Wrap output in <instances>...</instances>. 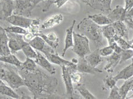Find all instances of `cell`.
Here are the masks:
<instances>
[{"label": "cell", "instance_id": "6da1fadb", "mask_svg": "<svg viewBox=\"0 0 133 99\" xmlns=\"http://www.w3.org/2000/svg\"><path fill=\"white\" fill-rule=\"evenodd\" d=\"M18 72L34 98H52L56 94L58 81L55 77L45 74L38 69L27 71L18 68Z\"/></svg>", "mask_w": 133, "mask_h": 99}, {"label": "cell", "instance_id": "7a4b0ae2", "mask_svg": "<svg viewBox=\"0 0 133 99\" xmlns=\"http://www.w3.org/2000/svg\"><path fill=\"white\" fill-rule=\"evenodd\" d=\"M0 79L13 89L25 86L23 79L15 65L0 61Z\"/></svg>", "mask_w": 133, "mask_h": 99}, {"label": "cell", "instance_id": "3957f363", "mask_svg": "<svg viewBox=\"0 0 133 99\" xmlns=\"http://www.w3.org/2000/svg\"><path fill=\"white\" fill-rule=\"evenodd\" d=\"M82 34L94 42L97 46L102 45V27L95 23L89 17L84 18L77 25Z\"/></svg>", "mask_w": 133, "mask_h": 99}, {"label": "cell", "instance_id": "277c9868", "mask_svg": "<svg viewBox=\"0 0 133 99\" xmlns=\"http://www.w3.org/2000/svg\"><path fill=\"white\" fill-rule=\"evenodd\" d=\"M74 45L72 51L79 57H84L86 55L90 53L89 47V39L87 37L76 33H73Z\"/></svg>", "mask_w": 133, "mask_h": 99}, {"label": "cell", "instance_id": "5b68a950", "mask_svg": "<svg viewBox=\"0 0 133 99\" xmlns=\"http://www.w3.org/2000/svg\"><path fill=\"white\" fill-rule=\"evenodd\" d=\"M44 0H15L14 15H21L26 17L31 16L32 10Z\"/></svg>", "mask_w": 133, "mask_h": 99}, {"label": "cell", "instance_id": "8992f818", "mask_svg": "<svg viewBox=\"0 0 133 99\" xmlns=\"http://www.w3.org/2000/svg\"><path fill=\"white\" fill-rule=\"evenodd\" d=\"M6 33L9 38L8 45L11 54H15L19 50H22L24 46L29 44L24 40L23 35L7 32Z\"/></svg>", "mask_w": 133, "mask_h": 99}, {"label": "cell", "instance_id": "52a82bcc", "mask_svg": "<svg viewBox=\"0 0 133 99\" xmlns=\"http://www.w3.org/2000/svg\"><path fill=\"white\" fill-rule=\"evenodd\" d=\"M28 43L34 49L42 52L44 55L55 52L54 49L51 48L41 37L39 36L34 37Z\"/></svg>", "mask_w": 133, "mask_h": 99}, {"label": "cell", "instance_id": "ba28073f", "mask_svg": "<svg viewBox=\"0 0 133 99\" xmlns=\"http://www.w3.org/2000/svg\"><path fill=\"white\" fill-rule=\"evenodd\" d=\"M15 9V2L12 0H0V19H6L13 13Z\"/></svg>", "mask_w": 133, "mask_h": 99}, {"label": "cell", "instance_id": "9c48e42d", "mask_svg": "<svg viewBox=\"0 0 133 99\" xmlns=\"http://www.w3.org/2000/svg\"><path fill=\"white\" fill-rule=\"evenodd\" d=\"M78 63L76 64V70L79 72L82 73H87L95 75L99 72H102L103 71L97 68L96 67H93L85 60V57H79L78 59Z\"/></svg>", "mask_w": 133, "mask_h": 99}, {"label": "cell", "instance_id": "30bf717a", "mask_svg": "<svg viewBox=\"0 0 133 99\" xmlns=\"http://www.w3.org/2000/svg\"><path fill=\"white\" fill-rule=\"evenodd\" d=\"M32 19L21 15H12L6 19L8 23L11 24L13 25L18 26L25 29H28L30 25Z\"/></svg>", "mask_w": 133, "mask_h": 99}, {"label": "cell", "instance_id": "8fae6325", "mask_svg": "<svg viewBox=\"0 0 133 99\" xmlns=\"http://www.w3.org/2000/svg\"><path fill=\"white\" fill-rule=\"evenodd\" d=\"M62 78L63 82L65 84V89H66V94L69 98H74V88L73 86V82L71 80L69 72L68 70L67 67L65 65H62Z\"/></svg>", "mask_w": 133, "mask_h": 99}, {"label": "cell", "instance_id": "7c38bea8", "mask_svg": "<svg viewBox=\"0 0 133 99\" xmlns=\"http://www.w3.org/2000/svg\"><path fill=\"white\" fill-rule=\"evenodd\" d=\"M127 10L121 5H116L114 9H111L107 14V16L113 23L117 21H124L127 15Z\"/></svg>", "mask_w": 133, "mask_h": 99}, {"label": "cell", "instance_id": "4fadbf2b", "mask_svg": "<svg viewBox=\"0 0 133 99\" xmlns=\"http://www.w3.org/2000/svg\"><path fill=\"white\" fill-rule=\"evenodd\" d=\"M36 52L37 54V56L35 59V60H34L36 64L41 66L43 69L48 71L50 74H55L56 68L52 65L51 62L39 51L36 50Z\"/></svg>", "mask_w": 133, "mask_h": 99}, {"label": "cell", "instance_id": "5bb4252c", "mask_svg": "<svg viewBox=\"0 0 133 99\" xmlns=\"http://www.w3.org/2000/svg\"><path fill=\"white\" fill-rule=\"evenodd\" d=\"M76 23V20L74 19L72 21L71 25L69 28L66 29V36L64 40V46L63 49L62 56L64 57L67 50L73 47L74 45V37H73V33H74V28Z\"/></svg>", "mask_w": 133, "mask_h": 99}, {"label": "cell", "instance_id": "9a60e30c", "mask_svg": "<svg viewBox=\"0 0 133 99\" xmlns=\"http://www.w3.org/2000/svg\"><path fill=\"white\" fill-rule=\"evenodd\" d=\"M112 0H90L87 3L90 7L102 11H110L111 10Z\"/></svg>", "mask_w": 133, "mask_h": 99}, {"label": "cell", "instance_id": "2e32d148", "mask_svg": "<svg viewBox=\"0 0 133 99\" xmlns=\"http://www.w3.org/2000/svg\"><path fill=\"white\" fill-rule=\"evenodd\" d=\"M63 16L61 14H57L52 15L46 18L42 23L41 27L43 29H48L61 24L63 21Z\"/></svg>", "mask_w": 133, "mask_h": 99}, {"label": "cell", "instance_id": "e0dca14e", "mask_svg": "<svg viewBox=\"0 0 133 99\" xmlns=\"http://www.w3.org/2000/svg\"><path fill=\"white\" fill-rule=\"evenodd\" d=\"M111 24L114 27L117 36L124 38L127 41H129L128 37V29L124 21H117L112 23Z\"/></svg>", "mask_w": 133, "mask_h": 99}, {"label": "cell", "instance_id": "ac0fdd59", "mask_svg": "<svg viewBox=\"0 0 133 99\" xmlns=\"http://www.w3.org/2000/svg\"><path fill=\"white\" fill-rule=\"evenodd\" d=\"M106 59H107V63L105 65L104 69L108 73L111 74L113 72L115 67L119 63L120 55L114 52L111 55L108 56Z\"/></svg>", "mask_w": 133, "mask_h": 99}, {"label": "cell", "instance_id": "d6986e66", "mask_svg": "<svg viewBox=\"0 0 133 99\" xmlns=\"http://www.w3.org/2000/svg\"><path fill=\"white\" fill-rule=\"evenodd\" d=\"M38 36L41 37L51 48L54 49H57L59 45V39L55 32L51 31L47 34H44L42 32H41Z\"/></svg>", "mask_w": 133, "mask_h": 99}, {"label": "cell", "instance_id": "ffe728a7", "mask_svg": "<svg viewBox=\"0 0 133 99\" xmlns=\"http://www.w3.org/2000/svg\"><path fill=\"white\" fill-rule=\"evenodd\" d=\"M46 58L52 63H54L55 64L61 66L62 65H65L66 67L68 66L73 65L74 64L71 61H69L68 60H66L65 59H63L59 56L57 52H52V53H48L44 55Z\"/></svg>", "mask_w": 133, "mask_h": 99}, {"label": "cell", "instance_id": "44dd1931", "mask_svg": "<svg viewBox=\"0 0 133 99\" xmlns=\"http://www.w3.org/2000/svg\"><path fill=\"white\" fill-rule=\"evenodd\" d=\"M85 60L92 67L96 68L103 60L102 56L99 54V49H96L94 51L90 52V53L86 55Z\"/></svg>", "mask_w": 133, "mask_h": 99}, {"label": "cell", "instance_id": "7402d4cb", "mask_svg": "<svg viewBox=\"0 0 133 99\" xmlns=\"http://www.w3.org/2000/svg\"><path fill=\"white\" fill-rule=\"evenodd\" d=\"M9 38L4 28L0 25V43L2 46L3 55H8L11 52L8 45Z\"/></svg>", "mask_w": 133, "mask_h": 99}, {"label": "cell", "instance_id": "603a6c76", "mask_svg": "<svg viewBox=\"0 0 133 99\" xmlns=\"http://www.w3.org/2000/svg\"><path fill=\"white\" fill-rule=\"evenodd\" d=\"M133 77V64H131L123 68L118 73L114 76L116 81L119 80H127L128 79Z\"/></svg>", "mask_w": 133, "mask_h": 99}, {"label": "cell", "instance_id": "cb8c5ba5", "mask_svg": "<svg viewBox=\"0 0 133 99\" xmlns=\"http://www.w3.org/2000/svg\"><path fill=\"white\" fill-rule=\"evenodd\" d=\"M88 17L95 23L101 26L110 24L112 23L107 15L101 14V13L94 15H90L88 16Z\"/></svg>", "mask_w": 133, "mask_h": 99}, {"label": "cell", "instance_id": "d4e9b609", "mask_svg": "<svg viewBox=\"0 0 133 99\" xmlns=\"http://www.w3.org/2000/svg\"><path fill=\"white\" fill-rule=\"evenodd\" d=\"M133 91V77L125 80L122 86L119 88V93L122 98L124 99L127 97L130 91Z\"/></svg>", "mask_w": 133, "mask_h": 99}, {"label": "cell", "instance_id": "484cf974", "mask_svg": "<svg viewBox=\"0 0 133 99\" xmlns=\"http://www.w3.org/2000/svg\"><path fill=\"white\" fill-rule=\"evenodd\" d=\"M0 61L15 65L17 68L21 67L22 64V62L13 54H10L8 55H0Z\"/></svg>", "mask_w": 133, "mask_h": 99}, {"label": "cell", "instance_id": "4316f807", "mask_svg": "<svg viewBox=\"0 0 133 99\" xmlns=\"http://www.w3.org/2000/svg\"><path fill=\"white\" fill-rule=\"evenodd\" d=\"M74 89L76 90L79 94L85 99H95L96 97L87 88L84 84L77 83Z\"/></svg>", "mask_w": 133, "mask_h": 99}, {"label": "cell", "instance_id": "83f0119b", "mask_svg": "<svg viewBox=\"0 0 133 99\" xmlns=\"http://www.w3.org/2000/svg\"><path fill=\"white\" fill-rule=\"evenodd\" d=\"M102 33L103 36L107 39L108 42H109L112 39H114V37L116 35L115 30L111 24L103 26Z\"/></svg>", "mask_w": 133, "mask_h": 99}, {"label": "cell", "instance_id": "f1b7e54d", "mask_svg": "<svg viewBox=\"0 0 133 99\" xmlns=\"http://www.w3.org/2000/svg\"><path fill=\"white\" fill-rule=\"evenodd\" d=\"M0 94L13 98H21V96L18 95L14 89L6 84H0Z\"/></svg>", "mask_w": 133, "mask_h": 99}, {"label": "cell", "instance_id": "f546056e", "mask_svg": "<svg viewBox=\"0 0 133 99\" xmlns=\"http://www.w3.org/2000/svg\"><path fill=\"white\" fill-rule=\"evenodd\" d=\"M67 67L68 70L69 72L72 82L76 84L80 83L82 80V77L81 74L79 73V72L76 70V64L68 66V67Z\"/></svg>", "mask_w": 133, "mask_h": 99}, {"label": "cell", "instance_id": "4dcf8cb0", "mask_svg": "<svg viewBox=\"0 0 133 99\" xmlns=\"http://www.w3.org/2000/svg\"><path fill=\"white\" fill-rule=\"evenodd\" d=\"M18 68H21L27 71H32L37 69V64L33 59L26 57L25 61L22 62L21 67Z\"/></svg>", "mask_w": 133, "mask_h": 99}, {"label": "cell", "instance_id": "1f68e13d", "mask_svg": "<svg viewBox=\"0 0 133 99\" xmlns=\"http://www.w3.org/2000/svg\"><path fill=\"white\" fill-rule=\"evenodd\" d=\"M39 25H40V19L35 18L32 19V21L28 28V31L31 32L34 36H38L41 31H39Z\"/></svg>", "mask_w": 133, "mask_h": 99}, {"label": "cell", "instance_id": "d6a6232c", "mask_svg": "<svg viewBox=\"0 0 133 99\" xmlns=\"http://www.w3.org/2000/svg\"><path fill=\"white\" fill-rule=\"evenodd\" d=\"M22 50L26 57H29L32 59H36L37 56L36 50L35 51L29 44L24 46Z\"/></svg>", "mask_w": 133, "mask_h": 99}, {"label": "cell", "instance_id": "836d02e7", "mask_svg": "<svg viewBox=\"0 0 133 99\" xmlns=\"http://www.w3.org/2000/svg\"><path fill=\"white\" fill-rule=\"evenodd\" d=\"M6 32L14 33V34H22L24 35L28 32V30H26L25 28L18 27V26L12 25L11 27H8L7 28H4Z\"/></svg>", "mask_w": 133, "mask_h": 99}, {"label": "cell", "instance_id": "e575fe53", "mask_svg": "<svg viewBox=\"0 0 133 99\" xmlns=\"http://www.w3.org/2000/svg\"><path fill=\"white\" fill-rule=\"evenodd\" d=\"M120 55V61L119 64H121L123 62L127 61L133 57V50L129 49L126 50H122L119 54Z\"/></svg>", "mask_w": 133, "mask_h": 99}, {"label": "cell", "instance_id": "d590c367", "mask_svg": "<svg viewBox=\"0 0 133 99\" xmlns=\"http://www.w3.org/2000/svg\"><path fill=\"white\" fill-rule=\"evenodd\" d=\"M115 41L117 43V44L123 50H126L130 49L131 44L128 41L120 36H118L117 35L114 37Z\"/></svg>", "mask_w": 133, "mask_h": 99}, {"label": "cell", "instance_id": "8d00e7d4", "mask_svg": "<svg viewBox=\"0 0 133 99\" xmlns=\"http://www.w3.org/2000/svg\"><path fill=\"white\" fill-rule=\"evenodd\" d=\"M103 82L107 88L111 89L116 85L117 81L114 78V76H108L103 79Z\"/></svg>", "mask_w": 133, "mask_h": 99}, {"label": "cell", "instance_id": "74e56055", "mask_svg": "<svg viewBox=\"0 0 133 99\" xmlns=\"http://www.w3.org/2000/svg\"><path fill=\"white\" fill-rule=\"evenodd\" d=\"M109 99H121L122 97L119 93V88L115 85L111 89L110 94L108 97Z\"/></svg>", "mask_w": 133, "mask_h": 99}, {"label": "cell", "instance_id": "f35d334b", "mask_svg": "<svg viewBox=\"0 0 133 99\" xmlns=\"http://www.w3.org/2000/svg\"><path fill=\"white\" fill-rule=\"evenodd\" d=\"M99 54H101L102 57H108L114 52V50H113L110 45L99 49Z\"/></svg>", "mask_w": 133, "mask_h": 99}, {"label": "cell", "instance_id": "ab89813d", "mask_svg": "<svg viewBox=\"0 0 133 99\" xmlns=\"http://www.w3.org/2000/svg\"><path fill=\"white\" fill-rule=\"evenodd\" d=\"M109 45L112 48V49L114 50V52H116L117 54H120L122 50H123L117 44V43L115 41V39H112L110 42H108Z\"/></svg>", "mask_w": 133, "mask_h": 99}, {"label": "cell", "instance_id": "60d3db41", "mask_svg": "<svg viewBox=\"0 0 133 99\" xmlns=\"http://www.w3.org/2000/svg\"><path fill=\"white\" fill-rule=\"evenodd\" d=\"M124 22L130 29L133 30V17L126 16Z\"/></svg>", "mask_w": 133, "mask_h": 99}, {"label": "cell", "instance_id": "b9f144b4", "mask_svg": "<svg viewBox=\"0 0 133 99\" xmlns=\"http://www.w3.org/2000/svg\"><path fill=\"white\" fill-rule=\"evenodd\" d=\"M69 0H55L54 4H56L57 8H61L63 5H64Z\"/></svg>", "mask_w": 133, "mask_h": 99}, {"label": "cell", "instance_id": "7bdbcfd3", "mask_svg": "<svg viewBox=\"0 0 133 99\" xmlns=\"http://www.w3.org/2000/svg\"><path fill=\"white\" fill-rule=\"evenodd\" d=\"M133 6V0H125L124 8L128 12Z\"/></svg>", "mask_w": 133, "mask_h": 99}, {"label": "cell", "instance_id": "ee69618b", "mask_svg": "<svg viewBox=\"0 0 133 99\" xmlns=\"http://www.w3.org/2000/svg\"><path fill=\"white\" fill-rule=\"evenodd\" d=\"M34 35H33L31 32H30L28 30V32L26 33V34H25L24 35H23V37H24V40L27 42H29V41H30L31 39L34 38Z\"/></svg>", "mask_w": 133, "mask_h": 99}, {"label": "cell", "instance_id": "f6af8a7d", "mask_svg": "<svg viewBox=\"0 0 133 99\" xmlns=\"http://www.w3.org/2000/svg\"><path fill=\"white\" fill-rule=\"evenodd\" d=\"M126 16L133 17V6L127 12V15H126Z\"/></svg>", "mask_w": 133, "mask_h": 99}, {"label": "cell", "instance_id": "bcb514c9", "mask_svg": "<svg viewBox=\"0 0 133 99\" xmlns=\"http://www.w3.org/2000/svg\"><path fill=\"white\" fill-rule=\"evenodd\" d=\"M78 60H77V59H76V58H73L71 61L73 63L77 64V63H78Z\"/></svg>", "mask_w": 133, "mask_h": 99}, {"label": "cell", "instance_id": "7dc6e473", "mask_svg": "<svg viewBox=\"0 0 133 99\" xmlns=\"http://www.w3.org/2000/svg\"><path fill=\"white\" fill-rule=\"evenodd\" d=\"M0 55H3V51L2 49V46L1 43H0Z\"/></svg>", "mask_w": 133, "mask_h": 99}, {"label": "cell", "instance_id": "c3c4849f", "mask_svg": "<svg viewBox=\"0 0 133 99\" xmlns=\"http://www.w3.org/2000/svg\"><path fill=\"white\" fill-rule=\"evenodd\" d=\"M125 98H127V99H133V94H131V95H130L129 96H127Z\"/></svg>", "mask_w": 133, "mask_h": 99}, {"label": "cell", "instance_id": "681fc988", "mask_svg": "<svg viewBox=\"0 0 133 99\" xmlns=\"http://www.w3.org/2000/svg\"><path fill=\"white\" fill-rule=\"evenodd\" d=\"M81 1H83L84 3H85L86 4H87L90 1V0H81Z\"/></svg>", "mask_w": 133, "mask_h": 99}, {"label": "cell", "instance_id": "f907efd6", "mask_svg": "<svg viewBox=\"0 0 133 99\" xmlns=\"http://www.w3.org/2000/svg\"><path fill=\"white\" fill-rule=\"evenodd\" d=\"M128 42H129V43L130 44H133V37H132V38L131 39L130 41H129Z\"/></svg>", "mask_w": 133, "mask_h": 99}, {"label": "cell", "instance_id": "816d5d0a", "mask_svg": "<svg viewBox=\"0 0 133 99\" xmlns=\"http://www.w3.org/2000/svg\"><path fill=\"white\" fill-rule=\"evenodd\" d=\"M0 84H6L4 82H3L1 79H0Z\"/></svg>", "mask_w": 133, "mask_h": 99}, {"label": "cell", "instance_id": "f5cc1de1", "mask_svg": "<svg viewBox=\"0 0 133 99\" xmlns=\"http://www.w3.org/2000/svg\"><path fill=\"white\" fill-rule=\"evenodd\" d=\"M130 48L132 49L133 50V44H131V47H130Z\"/></svg>", "mask_w": 133, "mask_h": 99}, {"label": "cell", "instance_id": "db71d44e", "mask_svg": "<svg viewBox=\"0 0 133 99\" xmlns=\"http://www.w3.org/2000/svg\"><path fill=\"white\" fill-rule=\"evenodd\" d=\"M131 61H132V64H133V57L131 58Z\"/></svg>", "mask_w": 133, "mask_h": 99}, {"label": "cell", "instance_id": "11a10c76", "mask_svg": "<svg viewBox=\"0 0 133 99\" xmlns=\"http://www.w3.org/2000/svg\"><path fill=\"white\" fill-rule=\"evenodd\" d=\"M12 1H15V0H12Z\"/></svg>", "mask_w": 133, "mask_h": 99}]
</instances>
